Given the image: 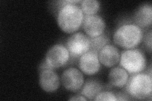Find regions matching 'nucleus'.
<instances>
[{
  "label": "nucleus",
  "mask_w": 152,
  "mask_h": 101,
  "mask_svg": "<svg viewBox=\"0 0 152 101\" xmlns=\"http://www.w3.org/2000/svg\"><path fill=\"white\" fill-rule=\"evenodd\" d=\"M58 12L57 24L60 29L66 33H74L82 27L84 15L80 6L77 4L63 3L57 1Z\"/></svg>",
  "instance_id": "f257e3e1"
},
{
  "label": "nucleus",
  "mask_w": 152,
  "mask_h": 101,
  "mask_svg": "<svg viewBox=\"0 0 152 101\" xmlns=\"http://www.w3.org/2000/svg\"><path fill=\"white\" fill-rule=\"evenodd\" d=\"M144 32L135 23L126 22L118 25L113 35L115 44L122 49H131L138 46L142 41Z\"/></svg>",
  "instance_id": "f03ea898"
},
{
  "label": "nucleus",
  "mask_w": 152,
  "mask_h": 101,
  "mask_svg": "<svg viewBox=\"0 0 152 101\" xmlns=\"http://www.w3.org/2000/svg\"><path fill=\"white\" fill-rule=\"evenodd\" d=\"M126 93L132 99L151 100L152 95V78L147 73H136L129 76L126 85Z\"/></svg>",
  "instance_id": "7ed1b4c3"
},
{
  "label": "nucleus",
  "mask_w": 152,
  "mask_h": 101,
  "mask_svg": "<svg viewBox=\"0 0 152 101\" xmlns=\"http://www.w3.org/2000/svg\"><path fill=\"white\" fill-rule=\"evenodd\" d=\"M119 63L129 75L143 72L147 66L145 54L137 48L123 51L121 53Z\"/></svg>",
  "instance_id": "20e7f679"
},
{
  "label": "nucleus",
  "mask_w": 152,
  "mask_h": 101,
  "mask_svg": "<svg viewBox=\"0 0 152 101\" xmlns=\"http://www.w3.org/2000/svg\"><path fill=\"white\" fill-rule=\"evenodd\" d=\"M65 46L70 55V58L76 60L90 51L89 37L81 32H76L70 36L66 42Z\"/></svg>",
  "instance_id": "39448f33"
},
{
  "label": "nucleus",
  "mask_w": 152,
  "mask_h": 101,
  "mask_svg": "<svg viewBox=\"0 0 152 101\" xmlns=\"http://www.w3.org/2000/svg\"><path fill=\"white\" fill-rule=\"evenodd\" d=\"M70 55L66 47L62 44H56L47 51L45 61L51 69H58L67 65Z\"/></svg>",
  "instance_id": "423d86ee"
},
{
  "label": "nucleus",
  "mask_w": 152,
  "mask_h": 101,
  "mask_svg": "<svg viewBox=\"0 0 152 101\" xmlns=\"http://www.w3.org/2000/svg\"><path fill=\"white\" fill-rule=\"evenodd\" d=\"M61 84L66 90L72 92L80 91L84 83L83 72L75 67L65 70L61 75Z\"/></svg>",
  "instance_id": "0eeeda50"
},
{
  "label": "nucleus",
  "mask_w": 152,
  "mask_h": 101,
  "mask_svg": "<svg viewBox=\"0 0 152 101\" xmlns=\"http://www.w3.org/2000/svg\"><path fill=\"white\" fill-rule=\"evenodd\" d=\"M101 65L98 54L91 50L82 55L78 60L79 69L88 76L98 73L101 69Z\"/></svg>",
  "instance_id": "6e6552de"
},
{
  "label": "nucleus",
  "mask_w": 152,
  "mask_h": 101,
  "mask_svg": "<svg viewBox=\"0 0 152 101\" xmlns=\"http://www.w3.org/2000/svg\"><path fill=\"white\" fill-rule=\"evenodd\" d=\"M82 27L86 34L93 38L104 33L106 23L103 17L98 15L85 16Z\"/></svg>",
  "instance_id": "1a4fd4ad"
},
{
  "label": "nucleus",
  "mask_w": 152,
  "mask_h": 101,
  "mask_svg": "<svg viewBox=\"0 0 152 101\" xmlns=\"http://www.w3.org/2000/svg\"><path fill=\"white\" fill-rule=\"evenodd\" d=\"M61 80L59 75L50 68L39 71V84L42 90L47 93L56 92L60 87Z\"/></svg>",
  "instance_id": "9d476101"
},
{
  "label": "nucleus",
  "mask_w": 152,
  "mask_h": 101,
  "mask_svg": "<svg viewBox=\"0 0 152 101\" xmlns=\"http://www.w3.org/2000/svg\"><path fill=\"white\" fill-rule=\"evenodd\" d=\"M98 57L102 65L111 68L119 63L121 53L116 46L108 44L99 52Z\"/></svg>",
  "instance_id": "9b49d317"
},
{
  "label": "nucleus",
  "mask_w": 152,
  "mask_h": 101,
  "mask_svg": "<svg viewBox=\"0 0 152 101\" xmlns=\"http://www.w3.org/2000/svg\"><path fill=\"white\" fill-rule=\"evenodd\" d=\"M134 23L141 28L151 27L152 23V7L150 3H145L137 8L133 15Z\"/></svg>",
  "instance_id": "f8f14e48"
},
{
  "label": "nucleus",
  "mask_w": 152,
  "mask_h": 101,
  "mask_svg": "<svg viewBox=\"0 0 152 101\" xmlns=\"http://www.w3.org/2000/svg\"><path fill=\"white\" fill-rule=\"evenodd\" d=\"M129 78V74L121 66H114L109 71L108 79L109 84L113 87L117 89L125 87Z\"/></svg>",
  "instance_id": "ddd939ff"
},
{
  "label": "nucleus",
  "mask_w": 152,
  "mask_h": 101,
  "mask_svg": "<svg viewBox=\"0 0 152 101\" xmlns=\"http://www.w3.org/2000/svg\"><path fill=\"white\" fill-rule=\"evenodd\" d=\"M103 86L100 81L95 78H89L84 81L80 94L88 100H94L95 97L102 91Z\"/></svg>",
  "instance_id": "4468645a"
},
{
  "label": "nucleus",
  "mask_w": 152,
  "mask_h": 101,
  "mask_svg": "<svg viewBox=\"0 0 152 101\" xmlns=\"http://www.w3.org/2000/svg\"><path fill=\"white\" fill-rule=\"evenodd\" d=\"M80 7L84 16L94 15H97L100 9V3L98 0H83Z\"/></svg>",
  "instance_id": "2eb2a0df"
},
{
  "label": "nucleus",
  "mask_w": 152,
  "mask_h": 101,
  "mask_svg": "<svg viewBox=\"0 0 152 101\" xmlns=\"http://www.w3.org/2000/svg\"><path fill=\"white\" fill-rule=\"evenodd\" d=\"M89 39L90 44H91L90 50L96 52L98 54L103 47L110 44V39L105 33L96 37H89Z\"/></svg>",
  "instance_id": "dca6fc26"
},
{
  "label": "nucleus",
  "mask_w": 152,
  "mask_h": 101,
  "mask_svg": "<svg viewBox=\"0 0 152 101\" xmlns=\"http://www.w3.org/2000/svg\"><path fill=\"white\" fill-rule=\"evenodd\" d=\"M94 100H108V101H116V95L113 92L110 91H101L95 98Z\"/></svg>",
  "instance_id": "f3484780"
},
{
  "label": "nucleus",
  "mask_w": 152,
  "mask_h": 101,
  "mask_svg": "<svg viewBox=\"0 0 152 101\" xmlns=\"http://www.w3.org/2000/svg\"><path fill=\"white\" fill-rule=\"evenodd\" d=\"M152 40V33L151 30H149L148 32L144 33L143 36V39L142 41L144 42V44L146 47V48L149 51L150 53L151 52V41Z\"/></svg>",
  "instance_id": "a211bd4d"
},
{
  "label": "nucleus",
  "mask_w": 152,
  "mask_h": 101,
  "mask_svg": "<svg viewBox=\"0 0 152 101\" xmlns=\"http://www.w3.org/2000/svg\"><path fill=\"white\" fill-rule=\"evenodd\" d=\"M115 95L117 100L118 101H126L131 99L130 96L127 93L124 92H117V94H115Z\"/></svg>",
  "instance_id": "6ab92c4d"
},
{
  "label": "nucleus",
  "mask_w": 152,
  "mask_h": 101,
  "mask_svg": "<svg viewBox=\"0 0 152 101\" xmlns=\"http://www.w3.org/2000/svg\"><path fill=\"white\" fill-rule=\"evenodd\" d=\"M69 100H74V101H81V100H88L84 96H83L81 94H79V95H74L72 97H71L69 99Z\"/></svg>",
  "instance_id": "aec40b11"
}]
</instances>
